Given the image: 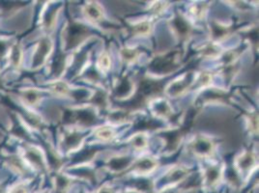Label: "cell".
<instances>
[{
    "instance_id": "cell-4",
    "label": "cell",
    "mask_w": 259,
    "mask_h": 193,
    "mask_svg": "<svg viewBox=\"0 0 259 193\" xmlns=\"http://www.w3.org/2000/svg\"><path fill=\"white\" fill-rule=\"evenodd\" d=\"M19 97L20 98V100L22 101V103L25 105H36L40 99H41V95L39 93V91L35 90V89H24L22 90Z\"/></svg>"
},
{
    "instance_id": "cell-9",
    "label": "cell",
    "mask_w": 259,
    "mask_h": 193,
    "mask_svg": "<svg viewBox=\"0 0 259 193\" xmlns=\"http://www.w3.org/2000/svg\"><path fill=\"white\" fill-rule=\"evenodd\" d=\"M99 193H112V191L111 190H109V189H102L100 192H99Z\"/></svg>"
},
{
    "instance_id": "cell-3",
    "label": "cell",
    "mask_w": 259,
    "mask_h": 193,
    "mask_svg": "<svg viewBox=\"0 0 259 193\" xmlns=\"http://www.w3.org/2000/svg\"><path fill=\"white\" fill-rule=\"evenodd\" d=\"M24 160H27L32 166L36 168H43L44 161L39 150L33 146H24Z\"/></svg>"
},
{
    "instance_id": "cell-13",
    "label": "cell",
    "mask_w": 259,
    "mask_h": 193,
    "mask_svg": "<svg viewBox=\"0 0 259 193\" xmlns=\"http://www.w3.org/2000/svg\"></svg>"
},
{
    "instance_id": "cell-11",
    "label": "cell",
    "mask_w": 259,
    "mask_h": 193,
    "mask_svg": "<svg viewBox=\"0 0 259 193\" xmlns=\"http://www.w3.org/2000/svg\"><path fill=\"white\" fill-rule=\"evenodd\" d=\"M2 77H1V74H0V90H3L4 89V86H3V82H2Z\"/></svg>"
},
{
    "instance_id": "cell-8",
    "label": "cell",
    "mask_w": 259,
    "mask_h": 193,
    "mask_svg": "<svg viewBox=\"0 0 259 193\" xmlns=\"http://www.w3.org/2000/svg\"><path fill=\"white\" fill-rule=\"evenodd\" d=\"M13 45L11 44L10 40L7 39H0V58L5 55V53L10 49Z\"/></svg>"
},
{
    "instance_id": "cell-5",
    "label": "cell",
    "mask_w": 259,
    "mask_h": 193,
    "mask_svg": "<svg viewBox=\"0 0 259 193\" xmlns=\"http://www.w3.org/2000/svg\"><path fill=\"white\" fill-rule=\"evenodd\" d=\"M10 56H9V61L14 68H19L23 60V52L22 48L18 44L13 45L10 48Z\"/></svg>"
},
{
    "instance_id": "cell-10",
    "label": "cell",
    "mask_w": 259,
    "mask_h": 193,
    "mask_svg": "<svg viewBox=\"0 0 259 193\" xmlns=\"http://www.w3.org/2000/svg\"><path fill=\"white\" fill-rule=\"evenodd\" d=\"M0 193H6V188L2 184H0Z\"/></svg>"
},
{
    "instance_id": "cell-7",
    "label": "cell",
    "mask_w": 259,
    "mask_h": 193,
    "mask_svg": "<svg viewBox=\"0 0 259 193\" xmlns=\"http://www.w3.org/2000/svg\"><path fill=\"white\" fill-rule=\"evenodd\" d=\"M55 185H56V191H57V193H63L64 192L67 191L68 181L66 179L60 178V179H57L56 180Z\"/></svg>"
},
{
    "instance_id": "cell-1",
    "label": "cell",
    "mask_w": 259,
    "mask_h": 193,
    "mask_svg": "<svg viewBox=\"0 0 259 193\" xmlns=\"http://www.w3.org/2000/svg\"><path fill=\"white\" fill-rule=\"evenodd\" d=\"M51 48H52V43L48 39L42 40L37 45L36 49L33 53V57H32V67L33 68H38L45 62L48 54L51 51Z\"/></svg>"
},
{
    "instance_id": "cell-12",
    "label": "cell",
    "mask_w": 259,
    "mask_h": 193,
    "mask_svg": "<svg viewBox=\"0 0 259 193\" xmlns=\"http://www.w3.org/2000/svg\"><path fill=\"white\" fill-rule=\"evenodd\" d=\"M49 193L48 192H42V193Z\"/></svg>"
},
{
    "instance_id": "cell-6",
    "label": "cell",
    "mask_w": 259,
    "mask_h": 193,
    "mask_svg": "<svg viewBox=\"0 0 259 193\" xmlns=\"http://www.w3.org/2000/svg\"><path fill=\"white\" fill-rule=\"evenodd\" d=\"M28 192H29V188H28L27 184L20 183V184H16L14 187H12L9 193H28Z\"/></svg>"
},
{
    "instance_id": "cell-2",
    "label": "cell",
    "mask_w": 259,
    "mask_h": 193,
    "mask_svg": "<svg viewBox=\"0 0 259 193\" xmlns=\"http://www.w3.org/2000/svg\"><path fill=\"white\" fill-rule=\"evenodd\" d=\"M6 165L10 168V170L19 175H25L27 173V165L25 163L24 158L17 154H9L5 159Z\"/></svg>"
}]
</instances>
